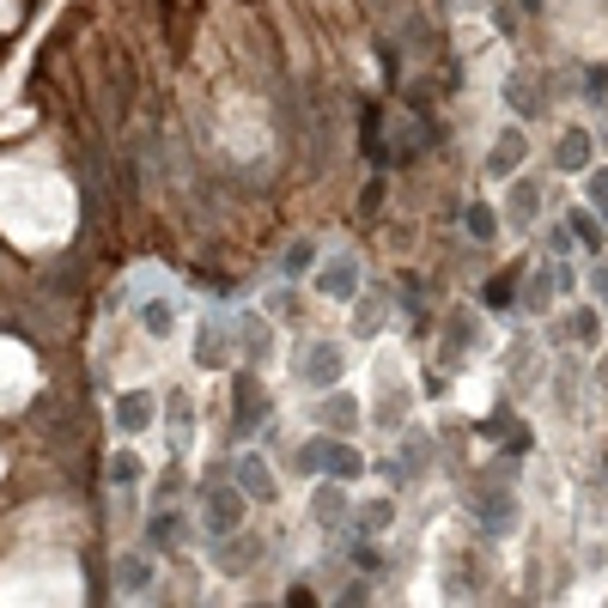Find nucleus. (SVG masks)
Wrapping results in <instances>:
<instances>
[{
	"mask_svg": "<svg viewBox=\"0 0 608 608\" xmlns=\"http://www.w3.org/2000/svg\"><path fill=\"white\" fill-rule=\"evenodd\" d=\"M231 335H238V329H231L219 310H213V317H201V329H196V366L201 371H226V359L238 353V341H231Z\"/></svg>",
	"mask_w": 608,
	"mask_h": 608,
	"instance_id": "1",
	"label": "nucleus"
},
{
	"mask_svg": "<svg viewBox=\"0 0 608 608\" xmlns=\"http://www.w3.org/2000/svg\"><path fill=\"white\" fill-rule=\"evenodd\" d=\"M243 506H250L243 487H213V494L201 499V529L207 536H231V529L243 524Z\"/></svg>",
	"mask_w": 608,
	"mask_h": 608,
	"instance_id": "2",
	"label": "nucleus"
},
{
	"mask_svg": "<svg viewBox=\"0 0 608 608\" xmlns=\"http://www.w3.org/2000/svg\"><path fill=\"white\" fill-rule=\"evenodd\" d=\"M207 560H213L226 578H243L250 566H262V541H250V536H238V529H231V536H213Z\"/></svg>",
	"mask_w": 608,
	"mask_h": 608,
	"instance_id": "3",
	"label": "nucleus"
},
{
	"mask_svg": "<svg viewBox=\"0 0 608 608\" xmlns=\"http://www.w3.org/2000/svg\"><path fill=\"white\" fill-rule=\"evenodd\" d=\"M238 487H243V499H256V506H275V499H280L275 469L262 462V450H243V457H238Z\"/></svg>",
	"mask_w": 608,
	"mask_h": 608,
	"instance_id": "4",
	"label": "nucleus"
},
{
	"mask_svg": "<svg viewBox=\"0 0 608 608\" xmlns=\"http://www.w3.org/2000/svg\"><path fill=\"white\" fill-rule=\"evenodd\" d=\"M341 366H347V353L335 341H310L305 359H299V383H335V378H341Z\"/></svg>",
	"mask_w": 608,
	"mask_h": 608,
	"instance_id": "5",
	"label": "nucleus"
},
{
	"mask_svg": "<svg viewBox=\"0 0 608 608\" xmlns=\"http://www.w3.org/2000/svg\"><path fill=\"white\" fill-rule=\"evenodd\" d=\"M152 420H159V396H147V390H128V396H116V426H122L128 438H134V432H147Z\"/></svg>",
	"mask_w": 608,
	"mask_h": 608,
	"instance_id": "6",
	"label": "nucleus"
},
{
	"mask_svg": "<svg viewBox=\"0 0 608 608\" xmlns=\"http://www.w3.org/2000/svg\"><path fill=\"white\" fill-rule=\"evenodd\" d=\"M359 469H366V457L347 438H322V475L329 481H359Z\"/></svg>",
	"mask_w": 608,
	"mask_h": 608,
	"instance_id": "7",
	"label": "nucleus"
},
{
	"mask_svg": "<svg viewBox=\"0 0 608 608\" xmlns=\"http://www.w3.org/2000/svg\"><path fill=\"white\" fill-rule=\"evenodd\" d=\"M347 511H353V499L341 494V481H322L317 494H310V517H317L322 529H335V524H341Z\"/></svg>",
	"mask_w": 608,
	"mask_h": 608,
	"instance_id": "8",
	"label": "nucleus"
},
{
	"mask_svg": "<svg viewBox=\"0 0 608 608\" xmlns=\"http://www.w3.org/2000/svg\"><path fill=\"white\" fill-rule=\"evenodd\" d=\"M238 347L262 366V359L275 353V322H268V317H238Z\"/></svg>",
	"mask_w": 608,
	"mask_h": 608,
	"instance_id": "9",
	"label": "nucleus"
},
{
	"mask_svg": "<svg viewBox=\"0 0 608 608\" xmlns=\"http://www.w3.org/2000/svg\"><path fill=\"white\" fill-rule=\"evenodd\" d=\"M322 292H329V299H353L359 292V262L353 256H335V262L322 268Z\"/></svg>",
	"mask_w": 608,
	"mask_h": 608,
	"instance_id": "10",
	"label": "nucleus"
},
{
	"mask_svg": "<svg viewBox=\"0 0 608 608\" xmlns=\"http://www.w3.org/2000/svg\"><path fill=\"white\" fill-rule=\"evenodd\" d=\"M322 426H329V432H353V426H359V402L347 390H329V396H322Z\"/></svg>",
	"mask_w": 608,
	"mask_h": 608,
	"instance_id": "11",
	"label": "nucleus"
},
{
	"mask_svg": "<svg viewBox=\"0 0 608 608\" xmlns=\"http://www.w3.org/2000/svg\"><path fill=\"white\" fill-rule=\"evenodd\" d=\"M481 524H487V536H506V529H517V499L511 494H487L481 499Z\"/></svg>",
	"mask_w": 608,
	"mask_h": 608,
	"instance_id": "12",
	"label": "nucleus"
},
{
	"mask_svg": "<svg viewBox=\"0 0 608 608\" xmlns=\"http://www.w3.org/2000/svg\"><path fill=\"white\" fill-rule=\"evenodd\" d=\"M238 432H250V426H262L268 420V396H262V383H238Z\"/></svg>",
	"mask_w": 608,
	"mask_h": 608,
	"instance_id": "13",
	"label": "nucleus"
},
{
	"mask_svg": "<svg viewBox=\"0 0 608 608\" xmlns=\"http://www.w3.org/2000/svg\"><path fill=\"white\" fill-rule=\"evenodd\" d=\"M517 165H524V134H517V128H506V134L494 140V159H487V171H494V177H511Z\"/></svg>",
	"mask_w": 608,
	"mask_h": 608,
	"instance_id": "14",
	"label": "nucleus"
},
{
	"mask_svg": "<svg viewBox=\"0 0 608 608\" xmlns=\"http://www.w3.org/2000/svg\"><path fill=\"white\" fill-rule=\"evenodd\" d=\"M116 578H122V590H128V597H140V590L152 585V566H147V554H122V560H116Z\"/></svg>",
	"mask_w": 608,
	"mask_h": 608,
	"instance_id": "15",
	"label": "nucleus"
},
{
	"mask_svg": "<svg viewBox=\"0 0 608 608\" xmlns=\"http://www.w3.org/2000/svg\"><path fill=\"white\" fill-rule=\"evenodd\" d=\"M177 536H183L177 511H152V517H147V541H152V554H159V548H177Z\"/></svg>",
	"mask_w": 608,
	"mask_h": 608,
	"instance_id": "16",
	"label": "nucleus"
},
{
	"mask_svg": "<svg viewBox=\"0 0 608 608\" xmlns=\"http://www.w3.org/2000/svg\"><path fill=\"white\" fill-rule=\"evenodd\" d=\"M140 329H147V335H159V341H165V335L177 329V310L165 305V299H147V305H140Z\"/></svg>",
	"mask_w": 608,
	"mask_h": 608,
	"instance_id": "17",
	"label": "nucleus"
},
{
	"mask_svg": "<svg viewBox=\"0 0 608 608\" xmlns=\"http://www.w3.org/2000/svg\"><path fill=\"white\" fill-rule=\"evenodd\" d=\"M560 165H566V171H585V165H590V134H585V128H572V134L560 140Z\"/></svg>",
	"mask_w": 608,
	"mask_h": 608,
	"instance_id": "18",
	"label": "nucleus"
},
{
	"mask_svg": "<svg viewBox=\"0 0 608 608\" xmlns=\"http://www.w3.org/2000/svg\"><path fill=\"white\" fill-rule=\"evenodd\" d=\"M390 517H396L390 499H371V506H359V511H353V524L366 529V536H378V529H390Z\"/></svg>",
	"mask_w": 608,
	"mask_h": 608,
	"instance_id": "19",
	"label": "nucleus"
},
{
	"mask_svg": "<svg viewBox=\"0 0 608 608\" xmlns=\"http://www.w3.org/2000/svg\"><path fill=\"white\" fill-rule=\"evenodd\" d=\"M305 268H317V243H310V238H292V243H287V275H305Z\"/></svg>",
	"mask_w": 608,
	"mask_h": 608,
	"instance_id": "20",
	"label": "nucleus"
},
{
	"mask_svg": "<svg viewBox=\"0 0 608 608\" xmlns=\"http://www.w3.org/2000/svg\"><path fill=\"white\" fill-rule=\"evenodd\" d=\"M292 469H299V475H317L322 469V438H310V445L292 450Z\"/></svg>",
	"mask_w": 608,
	"mask_h": 608,
	"instance_id": "21",
	"label": "nucleus"
},
{
	"mask_svg": "<svg viewBox=\"0 0 608 608\" xmlns=\"http://www.w3.org/2000/svg\"><path fill=\"white\" fill-rule=\"evenodd\" d=\"M597 335H602V322H597V310H572V341H597Z\"/></svg>",
	"mask_w": 608,
	"mask_h": 608,
	"instance_id": "22",
	"label": "nucleus"
},
{
	"mask_svg": "<svg viewBox=\"0 0 608 608\" xmlns=\"http://www.w3.org/2000/svg\"><path fill=\"white\" fill-rule=\"evenodd\" d=\"M299 292H275V299H268V317H275V322H292V317H299Z\"/></svg>",
	"mask_w": 608,
	"mask_h": 608,
	"instance_id": "23",
	"label": "nucleus"
},
{
	"mask_svg": "<svg viewBox=\"0 0 608 608\" xmlns=\"http://www.w3.org/2000/svg\"><path fill=\"white\" fill-rule=\"evenodd\" d=\"M165 413H171V432L189 438V420H196V413H189V396H171V408H165Z\"/></svg>",
	"mask_w": 608,
	"mask_h": 608,
	"instance_id": "24",
	"label": "nucleus"
},
{
	"mask_svg": "<svg viewBox=\"0 0 608 608\" xmlns=\"http://www.w3.org/2000/svg\"><path fill=\"white\" fill-rule=\"evenodd\" d=\"M110 475H116L122 487H134V481H140V462L128 457V450H116V469H110Z\"/></svg>",
	"mask_w": 608,
	"mask_h": 608,
	"instance_id": "25",
	"label": "nucleus"
},
{
	"mask_svg": "<svg viewBox=\"0 0 608 608\" xmlns=\"http://www.w3.org/2000/svg\"><path fill=\"white\" fill-rule=\"evenodd\" d=\"M572 231H578V238H585V243H590V250H602V226H597V219H585V213H572Z\"/></svg>",
	"mask_w": 608,
	"mask_h": 608,
	"instance_id": "26",
	"label": "nucleus"
},
{
	"mask_svg": "<svg viewBox=\"0 0 608 608\" xmlns=\"http://www.w3.org/2000/svg\"><path fill=\"white\" fill-rule=\"evenodd\" d=\"M548 292H554V280H548V275H536V280H529V292H524V305H529V310H548V305H541Z\"/></svg>",
	"mask_w": 608,
	"mask_h": 608,
	"instance_id": "27",
	"label": "nucleus"
},
{
	"mask_svg": "<svg viewBox=\"0 0 608 608\" xmlns=\"http://www.w3.org/2000/svg\"><path fill=\"white\" fill-rule=\"evenodd\" d=\"M469 231L475 238H494V213H487V207H469Z\"/></svg>",
	"mask_w": 608,
	"mask_h": 608,
	"instance_id": "28",
	"label": "nucleus"
},
{
	"mask_svg": "<svg viewBox=\"0 0 608 608\" xmlns=\"http://www.w3.org/2000/svg\"><path fill=\"white\" fill-rule=\"evenodd\" d=\"M511 213H517V219H536V189H529V183L517 189V207H511Z\"/></svg>",
	"mask_w": 608,
	"mask_h": 608,
	"instance_id": "29",
	"label": "nucleus"
},
{
	"mask_svg": "<svg viewBox=\"0 0 608 608\" xmlns=\"http://www.w3.org/2000/svg\"><path fill=\"white\" fill-rule=\"evenodd\" d=\"M353 560L371 572V566H378V541H353Z\"/></svg>",
	"mask_w": 608,
	"mask_h": 608,
	"instance_id": "30",
	"label": "nucleus"
},
{
	"mask_svg": "<svg viewBox=\"0 0 608 608\" xmlns=\"http://www.w3.org/2000/svg\"><path fill=\"white\" fill-rule=\"evenodd\" d=\"M590 201H597L602 213H608V171H597V177H590Z\"/></svg>",
	"mask_w": 608,
	"mask_h": 608,
	"instance_id": "31",
	"label": "nucleus"
},
{
	"mask_svg": "<svg viewBox=\"0 0 608 608\" xmlns=\"http://www.w3.org/2000/svg\"><path fill=\"white\" fill-rule=\"evenodd\" d=\"M487 305H511V280H494V287H487Z\"/></svg>",
	"mask_w": 608,
	"mask_h": 608,
	"instance_id": "32",
	"label": "nucleus"
},
{
	"mask_svg": "<svg viewBox=\"0 0 608 608\" xmlns=\"http://www.w3.org/2000/svg\"><path fill=\"white\" fill-rule=\"evenodd\" d=\"M590 287H597V292H602V305H608V262L597 268V275H590Z\"/></svg>",
	"mask_w": 608,
	"mask_h": 608,
	"instance_id": "33",
	"label": "nucleus"
},
{
	"mask_svg": "<svg viewBox=\"0 0 608 608\" xmlns=\"http://www.w3.org/2000/svg\"><path fill=\"white\" fill-rule=\"evenodd\" d=\"M602 383H608V366H602Z\"/></svg>",
	"mask_w": 608,
	"mask_h": 608,
	"instance_id": "34",
	"label": "nucleus"
},
{
	"mask_svg": "<svg viewBox=\"0 0 608 608\" xmlns=\"http://www.w3.org/2000/svg\"><path fill=\"white\" fill-rule=\"evenodd\" d=\"M529 7H536V0H529Z\"/></svg>",
	"mask_w": 608,
	"mask_h": 608,
	"instance_id": "35",
	"label": "nucleus"
}]
</instances>
